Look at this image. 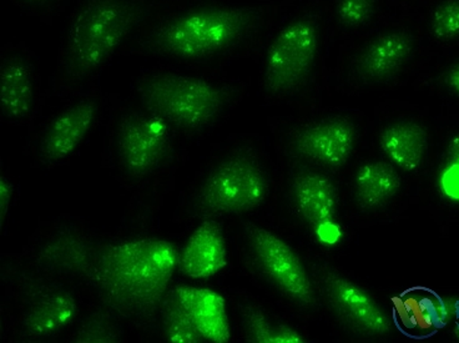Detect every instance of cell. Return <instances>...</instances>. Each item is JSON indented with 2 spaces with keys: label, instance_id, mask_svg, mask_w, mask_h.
<instances>
[{
  "label": "cell",
  "instance_id": "cell-16",
  "mask_svg": "<svg viewBox=\"0 0 459 343\" xmlns=\"http://www.w3.org/2000/svg\"><path fill=\"white\" fill-rule=\"evenodd\" d=\"M322 286L333 309L353 329L373 336L390 331L388 317L355 282L339 274H327L322 279Z\"/></svg>",
  "mask_w": 459,
  "mask_h": 343
},
{
  "label": "cell",
  "instance_id": "cell-20",
  "mask_svg": "<svg viewBox=\"0 0 459 343\" xmlns=\"http://www.w3.org/2000/svg\"><path fill=\"white\" fill-rule=\"evenodd\" d=\"M394 309L402 331L416 339L433 335L445 314L439 297L426 288H413L394 298Z\"/></svg>",
  "mask_w": 459,
  "mask_h": 343
},
{
  "label": "cell",
  "instance_id": "cell-17",
  "mask_svg": "<svg viewBox=\"0 0 459 343\" xmlns=\"http://www.w3.org/2000/svg\"><path fill=\"white\" fill-rule=\"evenodd\" d=\"M228 265L224 228L216 219L200 222L183 249L178 251V271L191 279L218 275Z\"/></svg>",
  "mask_w": 459,
  "mask_h": 343
},
{
  "label": "cell",
  "instance_id": "cell-14",
  "mask_svg": "<svg viewBox=\"0 0 459 343\" xmlns=\"http://www.w3.org/2000/svg\"><path fill=\"white\" fill-rule=\"evenodd\" d=\"M290 202L318 243L333 247L343 237L339 219V193L330 177L320 173L302 171L292 177Z\"/></svg>",
  "mask_w": 459,
  "mask_h": 343
},
{
  "label": "cell",
  "instance_id": "cell-4",
  "mask_svg": "<svg viewBox=\"0 0 459 343\" xmlns=\"http://www.w3.org/2000/svg\"><path fill=\"white\" fill-rule=\"evenodd\" d=\"M333 43L324 0H293L260 53L264 103H299L310 95L320 85Z\"/></svg>",
  "mask_w": 459,
  "mask_h": 343
},
{
  "label": "cell",
  "instance_id": "cell-28",
  "mask_svg": "<svg viewBox=\"0 0 459 343\" xmlns=\"http://www.w3.org/2000/svg\"><path fill=\"white\" fill-rule=\"evenodd\" d=\"M15 193H17V187L14 185V181L3 171L0 175V227L3 234L5 233L9 215L15 202Z\"/></svg>",
  "mask_w": 459,
  "mask_h": 343
},
{
  "label": "cell",
  "instance_id": "cell-3",
  "mask_svg": "<svg viewBox=\"0 0 459 343\" xmlns=\"http://www.w3.org/2000/svg\"><path fill=\"white\" fill-rule=\"evenodd\" d=\"M184 2V0H183ZM178 0H75L57 52L50 95L65 99L99 79L159 12Z\"/></svg>",
  "mask_w": 459,
  "mask_h": 343
},
{
  "label": "cell",
  "instance_id": "cell-7",
  "mask_svg": "<svg viewBox=\"0 0 459 343\" xmlns=\"http://www.w3.org/2000/svg\"><path fill=\"white\" fill-rule=\"evenodd\" d=\"M0 276L4 287L2 338L24 343L56 339L74 326L81 314L75 286L2 255Z\"/></svg>",
  "mask_w": 459,
  "mask_h": 343
},
{
  "label": "cell",
  "instance_id": "cell-5",
  "mask_svg": "<svg viewBox=\"0 0 459 343\" xmlns=\"http://www.w3.org/2000/svg\"><path fill=\"white\" fill-rule=\"evenodd\" d=\"M132 88L134 98L186 142L205 138L218 128L245 94L238 79L175 65L143 69Z\"/></svg>",
  "mask_w": 459,
  "mask_h": 343
},
{
  "label": "cell",
  "instance_id": "cell-31",
  "mask_svg": "<svg viewBox=\"0 0 459 343\" xmlns=\"http://www.w3.org/2000/svg\"><path fill=\"white\" fill-rule=\"evenodd\" d=\"M178 2H183V0H178Z\"/></svg>",
  "mask_w": 459,
  "mask_h": 343
},
{
  "label": "cell",
  "instance_id": "cell-30",
  "mask_svg": "<svg viewBox=\"0 0 459 343\" xmlns=\"http://www.w3.org/2000/svg\"><path fill=\"white\" fill-rule=\"evenodd\" d=\"M414 0H396V3L400 6H407V8H411L413 5Z\"/></svg>",
  "mask_w": 459,
  "mask_h": 343
},
{
  "label": "cell",
  "instance_id": "cell-12",
  "mask_svg": "<svg viewBox=\"0 0 459 343\" xmlns=\"http://www.w3.org/2000/svg\"><path fill=\"white\" fill-rule=\"evenodd\" d=\"M44 105L39 58L25 41L0 47V117L13 128L31 129Z\"/></svg>",
  "mask_w": 459,
  "mask_h": 343
},
{
  "label": "cell",
  "instance_id": "cell-6",
  "mask_svg": "<svg viewBox=\"0 0 459 343\" xmlns=\"http://www.w3.org/2000/svg\"><path fill=\"white\" fill-rule=\"evenodd\" d=\"M186 141L135 98L114 97L105 130L104 167L124 189L156 190L183 158Z\"/></svg>",
  "mask_w": 459,
  "mask_h": 343
},
{
  "label": "cell",
  "instance_id": "cell-25",
  "mask_svg": "<svg viewBox=\"0 0 459 343\" xmlns=\"http://www.w3.org/2000/svg\"><path fill=\"white\" fill-rule=\"evenodd\" d=\"M245 336L248 342L256 343H301L305 339L296 330L275 322L269 314L257 306L242 309Z\"/></svg>",
  "mask_w": 459,
  "mask_h": 343
},
{
  "label": "cell",
  "instance_id": "cell-11",
  "mask_svg": "<svg viewBox=\"0 0 459 343\" xmlns=\"http://www.w3.org/2000/svg\"><path fill=\"white\" fill-rule=\"evenodd\" d=\"M273 133L292 157L321 167H343L362 136V119L351 110H331L311 116L275 119Z\"/></svg>",
  "mask_w": 459,
  "mask_h": 343
},
{
  "label": "cell",
  "instance_id": "cell-13",
  "mask_svg": "<svg viewBox=\"0 0 459 343\" xmlns=\"http://www.w3.org/2000/svg\"><path fill=\"white\" fill-rule=\"evenodd\" d=\"M244 239L251 265L267 284L292 303L305 307L315 304L314 285L301 259L286 241L256 224L245 227Z\"/></svg>",
  "mask_w": 459,
  "mask_h": 343
},
{
  "label": "cell",
  "instance_id": "cell-18",
  "mask_svg": "<svg viewBox=\"0 0 459 343\" xmlns=\"http://www.w3.org/2000/svg\"><path fill=\"white\" fill-rule=\"evenodd\" d=\"M333 41L355 39L401 8L396 0H324Z\"/></svg>",
  "mask_w": 459,
  "mask_h": 343
},
{
  "label": "cell",
  "instance_id": "cell-26",
  "mask_svg": "<svg viewBox=\"0 0 459 343\" xmlns=\"http://www.w3.org/2000/svg\"><path fill=\"white\" fill-rule=\"evenodd\" d=\"M438 189L443 198L459 202V130L447 140L445 164L438 174Z\"/></svg>",
  "mask_w": 459,
  "mask_h": 343
},
{
  "label": "cell",
  "instance_id": "cell-19",
  "mask_svg": "<svg viewBox=\"0 0 459 343\" xmlns=\"http://www.w3.org/2000/svg\"><path fill=\"white\" fill-rule=\"evenodd\" d=\"M185 309L204 341L226 343L231 339L224 297L210 288L175 285Z\"/></svg>",
  "mask_w": 459,
  "mask_h": 343
},
{
  "label": "cell",
  "instance_id": "cell-10",
  "mask_svg": "<svg viewBox=\"0 0 459 343\" xmlns=\"http://www.w3.org/2000/svg\"><path fill=\"white\" fill-rule=\"evenodd\" d=\"M113 99L99 87L65 98L30 129L25 152L34 167L53 170L68 164L109 113Z\"/></svg>",
  "mask_w": 459,
  "mask_h": 343
},
{
  "label": "cell",
  "instance_id": "cell-9",
  "mask_svg": "<svg viewBox=\"0 0 459 343\" xmlns=\"http://www.w3.org/2000/svg\"><path fill=\"white\" fill-rule=\"evenodd\" d=\"M423 43L413 9L401 6L371 30L340 44L337 81L352 93L394 87L416 63Z\"/></svg>",
  "mask_w": 459,
  "mask_h": 343
},
{
  "label": "cell",
  "instance_id": "cell-29",
  "mask_svg": "<svg viewBox=\"0 0 459 343\" xmlns=\"http://www.w3.org/2000/svg\"><path fill=\"white\" fill-rule=\"evenodd\" d=\"M442 82L449 93L459 97V60L446 70L445 74H443Z\"/></svg>",
  "mask_w": 459,
  "mask_h": 343
},
{
  "label": "cell",
  "instance_id": "cell-24",
  "mask_svg": "<svg viewBox=\"0 0 459 343\" xmlns=\"http://www.w3.org/2000/svg\"><path fill=\"white\" fill-rule=\"evenodd\" d=\"M158 323L160 325L162 336L169 342H205L194 325L189 313L181 303L174 286L169 288L167 295L162 298Z\"/></svg>",
  "mask_w": 459,
  "mask_h": 343
},
{
  "label": "cell",
  "instance_id": "cell-1",
  "mask_svg": "<svg viewBox=\"0 0 459 343\" xmlns=\"http://www.w3.org/2000/svg\"><path fill=\"white\" fill-rule=\"evenodd\" d=\"M178 247L160 237H110L75 216L39 222L19 253L31 268L84 286L121 319L158 325L162 298L178 271Z\"/></svg>",
  "mask_w": 459,
  "mask_h": 343
},
{
  "label": "cell",
  "instance_id": "cell-8",
  "mask_svg": "<svg viewBox=\"0 0 459 343\" xmlns=\"http://www.w3.org/2000/svg\"><path fill=\"white\" fill-rule=\"evenodd\" d=\"M271 193V176L263 155L240 140L213 157L178 198L177 215L184 221L248 214L260 209Z\"/></svg>",
  "mask_w": 459,
  "mask_h": 343
},
{
  "label": "cell",
  "instance_id": "cell-15",
  "mask_svg": "<svg viewBox=\"0 0 459 343\" xmlns=\"http://www.w3.org/2000/svg\"><path fill=\"white\" fill-rule=\"evenodd\" d=\"M404 110L402 104L385 105L379 111L376 139L392 164L413 173L425 163L429 138L422 120Z\"/></svg>",
  "mask_w": 459,
  "mask_h": 343
},
{
  "label": "cell",
  "instance_id": "cell-21",
  "mask_svg": "<svg viewBox=\"0 0 459 343\" xmlns=\"http://www.w3.org/2000/svg\"><path fill=\"white\" fill-rule=\"evenodd\" d=\"M400 174L388 161L369 160L357 169L352 190L357 202L365 209H381L400 192Z\"/></svg>",
  "mask_w": 459,
  "mask_h": 343
},
{
  "label": "cell",
  "instance_id": "cell-27",
  "mask_svg": "<svg viewBox=\"0 0 459 343\" xmlns=\"http://www.w3.org/2000/svg\"><path fill=\"white\" fill-rule=\"evenodd\" d=\"M25 17L38 19L44 24H52L75 0H9Z\"/></svg>",
  "mask_w": 459,
  "mask_h": 343
},
{
  "label": "cell",
  "instance_id": "cell-23",
  "mask_svg": "<svg viewBox=\"0 0 459 343\" xmlns=\"http://www.w3.org/2000/svg\"><path fill=\"white\" fill-rule=\"evenodd\" d=\"M413 9V8H412ZM423 40L439 46L459 41V0H436L425 11H414Z\"/></svg>",
  "mask_w": 459,
  "mask_h": 343
},
{
  "label": "cell",
  "instance_id": "cell-22",
  "mask_svg": "<svg viewBox=\"0 0 459 343\" xmlns=\"http://www.w3.org/2000/svg\"><path fill=\"white\" fill-rule=\"evenodd\" d=\"M119 314L99 303L72 327L68 341L73 343H120L126 341Z\"/></svg>",
  "mask_w": 459,
  "mask_h": 343
},
{
  "label": "cell",
  "instance_id": "cell-2",
  "mask_svg": "<svg viewBox=\"0 0 459 343\" xmlns=\"http://www.w3.org/2000/svg\"><path fill=\"white\" fill-rule=\"evenodd\" d=\"M293 0H184L159 12L123 56L203 69L260 54Z\"/></svg>",
  "mask_w": 459,
  "mask_h": 343
}]
</instances>
